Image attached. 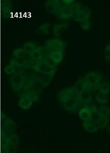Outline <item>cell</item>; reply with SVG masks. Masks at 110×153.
I'll return each mask as SVG.
<instances>
[{"mask_svg": "<svg viewBox=\"0 0 110 153\" xmlns=\"http://www.w3.org/2000/svg\"><path fill=\"white\" fill-rule=\"evenodd\" d=\"M29 75L25 74L22 72L19 74H14L10 79V85L13 92L20 93L26 86Z\"/></svg>", "mask_w": 110, "mask_h": 153, "instance_id": "obj_4", "label": "cell"}, {"mask_svg": "<svg viewBox=\"0 0 110 153\" xmlns=\"http://www.w3.org/2000/svg\"><path fill=\"white\" fill-rule=\"evenodd\" d=\"M64 5L62 1L49 0L45 4L44 7L46 12L55 15Z\"/></svg>", "mask_w": 110, "mask_h": 153, "instance_id": "obj_9", "label": "cell"}, {"mask_svg": "<svg viewBox=\"0 0 110 153\" xmlns=\"http://www.w3.org/2000/svg\"><path fill=\"white\" fill-rule=\"evenodd\" d=\"M27 54V53L23 48H18L13 51L12 55L15 58L25 57Z\"/></svg>", "mask_w": 110, "mask_h": 153, "instance_id": "obj_26", "label": "cell"}, {"mask_svg": "<svg viewBox=\"0 0 110 153\" xmlns=\"http://www.w3.org/2000/svg\"><path fill=\"white\" fill-rule=\"evenodd\" d=\"M109 123L108 117H100L97 121L96 124L100 128H103L108 125Z\"/></svg>", "mask_w": 110, "mask_h": 153, "instance_id": "obj_28", "label": "cell"}, {"mask_svg": "<svg viewBox=\"0 0 110 153\" xmlns=\"http://www.w3.org/2000/svg\"><path fill=\"white\" fill-rule=\"evenodd\" d=\"M45 61L48 66L52 68L56 67L58 64L55 63L51 57L49 53H44Z\"/></svg>", "mask_w": 110, "mask_h": 153, "instance_id": "obj_31", "label": "cell"}, {"mask_svg": "<svg viewBox=\"0 0 110 153\" xmlns=\"http://www.w3.org/2000/svg\"><path fill=\"white\" fill-rule=\"evenodd\" d=\"M57 99L64 109L69 112H76L80 106L74 86L67 88L58 92Z\"/></svg>", "mask_w": 110, "mask_h": 153, "instance_id": "obj_1", "label": "cell"}, {"mask_svg": "<svg viewBox=\"0 0 110 153\" xmlns=\"http://www.w3.org/2000/svg\"><path fill=\"white\" fill-rule=\"evenodd\" d=\"M1 132L2 133V134L1 135L2 136L1 137V138H2L1 140V144H2L1 146H2V147L1 148L3 149L1 151H4L10 145V136L5 134L4 132L1 131Z\"/></svg>", "mask_w": 110, "mask_h": 153, "instance_id": "obj_22", "label": "cell"}, {"mask_svg": "<svg viewBox=\"0 0 110 153\" xmlns=\"http://www.w3.org/2000/svg\"><path fill=\"white\" fill-rule=\"evenodd\" d=\"M84 121L83 122V126L85 131L89 133H94L98 131V128L95 123L90 122Z\"/></svg>", "mask_w": 110, "mask_h": 153, "instance_id": "obj_19", "label": "cell"}, {"mask_svg": "<svg viewBox=\"0 0 110 153\" xmlns=\"http://www.w3.org/2000/svg\"><path fill=\"white\" fill-rule=\"evenodd\" d=\"M80 118L84 121H91V108L88 106L84 107L79 112Z\"/></svg>", "mask_w": 110, "mask_h": 153, "instance_id": "obj_16", "label": "cell"}, {"mask_svg": "<svg viewBox=\"0 0 110 153\" xmlns=\"http://www.w3.org/2000/svg\"><path fill=\"white\" fill-rule=\"evenodd\" d=\"M10 64L16 65L22 69H29L30 67H32L31 65L28 63L26 59L24 57L14 58L11 59L10 61Z\"/></svg>", "mask_w": 110, "mask_h": 153, "instance_id": "obj_13", "label": "cell"}, {"mask_svg": "<svg viewBox=\"0 0 110 153\" xmlns=\"http://www.w3.org/2000/svg\"><path fill=\"white\" fill-rule=\"evenodd\" d=\"M81 5L78 2H75L70 5H65L62 7L55 15L61 20L70 19L82 8Z\"/></svg>", "mask_w": 110, "mask_h": 153, "instance_id": "obj_3", "label": "cell"}, {"mask_svg": "<svg viewBox=\"0 0 110 153\" xmlns=\"http://www.w3.org/2000/svg\"><path fill=\"white\" fill-rule=\"evenodd\" d=\"M80 26L82 29L88 30L91 27V24L89 21H84L80 22Z\"/></svg>", "mask_w": 110, "mask_h": 153, "instance_id": "obj_33", "label": "cell"}, {"mask_svg": "<svg viewBox=\"0 0 110 153\" xmlns=\"http://www.w3.org/2000/svg\"><path fill=\"white\" fill-rule=\"evenodd\" d=\"M107 95L100 92L96 96V100L99 104H104L107 103Z\"/></svg>", "mask_w": 110, "mask_h": 153, "instance_id": "obj_30", "label": "cell"}, {"mask_svg": "<svg viewBox=\"0 0 110 153\" xmlns=\"http://www.w3.org/2000/svg\"><path fill=\"white\" fill-rule=\"evenodd\" d=\"M1 115L2 118H1L2 120V123L1 124L2 126H1L2 128L3 132H4L9 136L15 134L16 129V125L15 122L11 119L8 118L6 114L3 112Z\"/></svg>", "mask_w": 110, "mask_h": 153, "instance_id": "obj_7", "label": "cell"}, {"mask_svg": "<svg viewBox=\"0 0 110 153\" xmlns=\"http://www.w3.org/2000/svg\"><path fill=\"white\" fill-rule=\"evenodd\" d=\"M44 48L41 46H38L30 54L31 56L35 62L41 60L44 57L43 53Z\"/></svg>", "mask_w": 110, "mask_h": 153, "instance_id": "obj_17", "label": "cell"}, {"mask_svg": "<svg viewBox=\"0 0 110 153\" xmlns=\"http://www.w3.org/2000/svg\"><path fill=\"white\" fill-rule=\"evenodd\" d=\"M69 25L66 24L55 25L52 27L53 35L58 38L68 28Z\"/></svg>", "mask_w": 110, "mask_h": 153, "instance_id": "obj_15", "label": "cell"}, {"mask_svg": "<svg viewBox=\"0 0 110 153\" xmlns=\"http://www.w3.org/2000/svg\"><path fill=\"white\" fill-rule=\"evenodd\" d=\"M63 2L65 5H70L74 3L75 1L74 0H63Z\"/></svg>", "mask_w": 110, "mask_h": 153, "instance_id": "obj_37", "label": "cell"}, {"mask_svg": "<svg viewBox=\"0 0 110 153\" xmlns=\"http://www.w3.org/2000/svg\"><path fill=\"white\" fill-rule=\"evenodd\" d=\"M98 112L100 117H108L110 113V110L108 107L103 106L100 107Z\"/></svg>", "mask_w": 110, "mask_h": 153, "instance_id": "obj_29", "label": "cell"}, {"mask_svg": "<svg viewBox=\"0 0 110 153\" xmlns=\"http://www.w3.org/2000/svg\"><path fill=\"white\" fill-rule=\"evenodd\" d=\"M64 42L60 39L55 38L46 41L43 48L46 53H50L53 52L64 53Z\"/></svg>", "mask_w": 110, "mask_h": 153, "instance_id": "obj_6", "label": "cell"}, {"mask_svg": "<svg viewBox=\"0 0 110 153\" xmlns=\"http://www.w3.org/2000/svg\"><path fill=\"white\" fill-rule=\"evenodd\" d=\"M91 121L94 123H96L98 119L100 117L98 110L94 106H92L91 108Z\"/></svg>", "mask_w": 110, "mask_h": 153, "instance_id": "obj_27", "label": "cell"}, {"mask_svg": "<svg viewBox=\"0 0 110 153\" xmlns=\"http://www.w3.org/2000/svg\"><path fill=\"white\" fill-rule=\"evenodd\" d=\"M98 89L101 93L107 95L109 94L110 89V84L108 82L101 83L99 86Z\"/></svg>", "mask_w": 110, "mask_h": 153, "instance_id": "obj_25", "label": "cell"}, {"mask_svg": "<svg viewBox=\"0 0 110 153\" xmlns=\"http://www.w3.org/2000/svg\"><path fill=\"white\" fill-rule=\"evenodd\" d=\"M17 148L16 146L10 145L8 146L3 152L5 153H15L17 152Z\"/></svg>", "mask_w": 110, "mask_h": 153, "instance_id": "obj_34", "label": "cell"}, {"mask_svg": "<svg viewBox=\"0 0 110 153\" xmlns=\"http://www.w3.org/2000/svg\"><path fill=\"white\" fill-rule=\"evenodd\" d=\"M104 56L107 61H109L110 59V43L106 48L104 51Z\"/></svg>", "mask_w": 110, "mask_h": 153, "instance_id": "obj_36", "label": "cell"}, {"mask_svg": "<svg viewBox=\"0 0 110 153\" xmlns=\"http://www.w3.org/2000/svg\"><path fill=\"white\" fill-rule=\"evenodd\" d=\"M41 76L43 89L48 86L55 75V73H46Z\"/></svg>", "mask_w": 110, "mask_h": 153, "instance_id": "obj_20", "label": "cell"}, {"mask_svg": "<svg viewBox=\"0 0 110 153\" xmlns=\"http://www.w3.org/2000/svg\"><path fill=\"white\" fill-rule=\"evenodd\" d=\"M10 145L16 146L19 143V139L17 135L14 134L10 136Z\"/></svg>", "mask_w": 110, "mask_h": 153, "instance_id": "obj_32", "label": "cell"}, {"mask_svg": "<svg viewBox=\"0 0 110 153\" xmlns=\"http://www.w3.org/2000/svg\"><path fill=\"white\" fill-rule=\"evenodd\" d=\"M91 15V12L89 8L87 7H83L76 13L75 21L79 23L84 21H89Z\"/></svg>", "mask_w": 110, "mask_h": 153, "instance_id": "obj_10", "label": "cell"}, {"mask_svg": "<svg viewBox=\"0 0 110 153\" xmlns=\"http://www.w3.org/2000/svg\"><path fill=\"white\" fill-rule=\"evenodd\" d=\"M48 53L49 54L52 60L58 65L63 60L64 56L63 53L53 52Z\"/></svg>", "mask_w": 110, "mask_h": 153, "instance_id": "obj_24", "label": "cell"}, {"mask_svg": "<svg viewBox=\"0 0 110 153\" xmlns=\"http://www.w3.org/2000/svg\"><path fill=\"white\" fill-rule=\"evenodd\" d=\"M109 64L110 65V59L109 60Z\"/></svg>", "mask_w": 110, "mask_h": 153, "instance_id": "obj_39", "label": "cell"}, {"mask_svg": "<svg viewBox=\"0 0 110 153\" xmlns=\"http://www.w3.org/2000/svg\"><path fill=\"white\" fill-rule=\"evenodd\" d=\"M109 134H110V126H109Z\"/></svg>", "mask_w": 110, "mask_h": 153, "instance_id": "obj_38", "label": "cell"}, {"mask_svg": "<svg viewBox=\"0 0 110 153\" xmlns=\"http://www.w3.org/2000/svg\"><path fill=\"white\" fill-rule=\"evenodd\" d=\"M0 2V9L2 10L1 12L2 13V15L5 19L9 18L12 13V3L9 0H3Z\"/></svg>", "mask_w": 110, "mask_h": 153, "instance_id": "obj_11", "label": "cell"}, {"mask_svg": "<svg viewBox=\"0 0 110 153\" xmlns=\"http://www.w3.org/2000/svg\"><path fill=\"white\" fill-rule=\"evenodd\" d=\"M102 78L99 72H92L88 73L84 78L86 86V90L91 92L99 89L100 82Z\"/></svg>", "mask_w": 110, "mask_h": 153, "instance_id": "obj_5", "label": "cell"}, {"mask_svg": "<svg viewBox=\"0 0 110 153\" xmlns=\"http://www.w3.org/2000/svg\"><path fill=\"white\" fill-rule=\"evenodd\" d=\"M80 105L83 106L91 103L92 100V96L91 91L85 90L78 96Z\"/></svg>", "mask_w": 110, "mask_h": 153, "instance_id": "obj_12", "label": "cell"}, {"mask_svg": "<svg viewBox=\"0 0 110 153\" xmlns=\"http://www.w3.org/2000/svg\"><path fill=\"white\" fill-rule=\"evenodd\" d=\"M33 102L32 99L28 96H21L18 102V105L22 109L28 110L33 106Z\"/></svg>", "mask_w": 110, "mask_h": 153, "instance_id": "obj_14", "label": "cell"}, {"mask_svg": "<svg viewBox=\"0 0 110 153\" xmlns=\"http://www.w3.org/2000/svg\"><path fill=\"white\" fill-rule=\"evenodd\" d=\"M78 96L82 92L86 90V86L84 79H79L76 82L74 86Z\"/></svg>", "mask_w": 110, "mask_h": 153, "instance_id": "obj_21", "label": "cell"}, {"mask_svg": "<svg viewBox=\"0 0 110 153\" xmlns=\"http://www.w3.org/2000/svg\"><path fill=\"white\" fill-rule=\"evenodd\" d=\"M33 70L35 72L40 73L41 74L46 73H55L57 70L56 67H49L45 61V58L40 61L35 62V64L32 66Z\"/></svg>", "mask_w": 110, "mask_h": 153, "instance_id": "obj_8", "label": "cell"}, {"mask_svg": "<svg viewBox=\"0 0 110 153\" xmlns=\"http://www.w3.org/2000/svg\"><path fill=\"white\" fill-rule=\"evenodd\" d=\"M14 68L13 66L10 64L8 65L5 67L4 69V71L6 74L10 75L12 74L14 72Z\"/></svg>", "mask_w": 110, "mask_h": 153, "instance_id": "obj_35", "label": "cell"}, {"mask_svg": "<svg viewBox=\"0 0 110 153\" xmlns=\"http://www.w3.org/2000/svg\"><path fill=\"white\" fill-rule=\"evenodd\" d=\"M50 24L49 22H45L35 30V33L37 35H46L49 34Z\"/></svg>", "mask_w": 110, "mask_h": 153, "instance_id": "obj_18", "label": "cell"}, {"mask_svg": "<svg viewBox=\"0 0 110 153\" xmlns=\"http://www.w3.org/2000/svg\"><path fill=\"white\" fill-rule=\"evenodd\" d=\"M37 47V44L35 42H29L25 44L22 48L27 53L30 54Z\"/></svg>", "mask_w": 110, "mask_h": 153, "instance_id": "obj_23", "label": "cell"}, {"mask_svg": "<svg viewBox=\"0 0 110 153\" xmlns=\"http://www.w3.org/2000/svg\"><path fill=\"white\" fill-rule=\"evenodd\" d=\"M41 76L34 74L29 75L26 86L19 93L20 96H26L31 99L33 102L39 100V95L43 90Z\"/></svg>", "mask_w": 110, "mask_h": 153, "instance_id": "obj_2", "label": "cell"}]
</instances>
